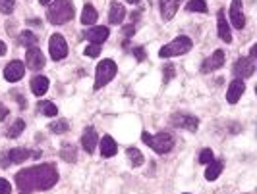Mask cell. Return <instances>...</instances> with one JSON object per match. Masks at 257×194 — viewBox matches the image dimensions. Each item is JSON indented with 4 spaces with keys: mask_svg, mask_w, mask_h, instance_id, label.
<instances>
[{
    "mask_svg": "<svg viewBox=\"0 0 257 194\" xmlns=\"http://www.w3.org/2000/svg\"><path fill=\"white\" fill-rule=\"evenodd\" d=\"M58 183V171L52 164H41L22 169L16 175V185L22 194H27L31 191H48Z\"/></svg>",
    "mask_w": 257,
    "mask_h": 194,
    "instance_id": "1",
    "label": "cell"
},
{
    "mask_svg": "<svg viewBox=\"0 0 257 194\" xmlns=\"http://www.w3.org/2000/svg\"><path fill=\"white\" fill-rule=\"evenodd\" d=\"M47 18L54 25H64L73 18V4L70 0H56L48 6Z\"/></svg>",
    "mask_w": 257,
    "mask_h": 194,
    "instance_id": "2",
    "label": "cell"
},
{
    "mask_svg": "<svg viewBox=\"0 0 257 194\" xmlns=\"http://www.w3.org/2000/svg\"><path fill=\"white\" fill-rule=\"evenodd\" d=\"M141 139H143V142H145L147 146H151L157 154H166V152L172 150V146H174V137H172L170 133H164V131H161V133L155 135V137L149 135L147 131H143V133H141Z\"/></svg>",
    "mask_w": 257,
    "mask_h": 194,
    "instance_id": "3",
    "label": "cell"
},
{
    "mask_svg": "<svg viewBox=\"0 0 257 194\" xmlns=\"http://www.w3.org/2000/svg\"><path fill=\"white\" fill-rule=\"evenodd\" d=\"M191 39L186 37V35H180V37H176L172 43L164 44L163 48L159 50V56L161 58H172V56H182V54H186L191 50Z\"/></svg>",
    "mask_w": 257,
    "mask_h": 194,
    "instance_id": "4",
    "label": "cell"
},
{
    "mask_svg": "<svg viewBox=\"0 0 257 194\" xmlns=\"http://www.w3.org/2000/svg\"><path fill=\"white\" fill-rule=\"evenodd\" d=\"M118 67L112 60H103L101 64L97 65V73H95V90L103 88L107 83H110L116 75Z\"/></svg>",
    "mask_w": 257,
    "mask_h": 194,
    "instance_id": "5",
    "label": "cell"
},
{
    "mask_svg": "<svg viewBox=\"0 0 257 194\" xmlns=\"http://www.w3.org/2000/svg\"><path fill=\"white\" fill-rule=\"evenodd\" d=\"M48 52H50V58L54 62L58 60H64L68 56V44L64 41V37L60 33H54L50 35V41H48Z\"/></svg>",
    "mask_w": 257,
    "mask_h": 194,
    "instance_id": "6",
    "label": "cell"
},
{
    "mask_svg": "<svg viewBox=\"0 0 257 194\" xmlns=\"http://www.w3.org/2000/svg\"><path fill=\"white\" fill-rule=\"evenodd\" d=\"M236 79H246V77H252L254 71H256V60L252 58H238L236 64L232 67Z\"/></svg>",
    "mask_w": 257,
    "mask_h": 194,
    "instance_id": "7",
    "label": "cell"
},
{
    "mask_svg": "<svg viewBox=\"0 0 257 194\" xmlns=\"http://www.w3.org/2000/svg\"><path fill=\"white\" fill-rule=\"evenodd\" d=\"M170 123L174 127H182V129L187 131H197V127H199V119L189 115V113H174L170 117Z\"/></svg>",
    "mask_w": 257,
    "mask_h": 194,
    "instance_id": "8",
    "label": "cell"
},
{
    "mask_svg": "<svg viewBox=\"0 0 257 194\" xmlns=\"http://www.w3.org/2000/svg\"><path fill=\"white\" fill-rule=\"evenodd\" d=\"M24 75H25V64L20 62V60H14V62H10V64L4 67V79L10 81V83L20 81Z\"/></svg>",
    "mask_w": 257,
    "mask_h": 194,
    "instance_id": "9",
    "label": "cell"
},
{
    "mask_svg": "<svg viewBox=\"0 0 257 194\" xmlns=\"http://www.w3.org/2000/svg\"><path fill=\"white\" fill-rule=\"evenodd\" d=\"M109 35H110L109 27L95 25V27H89V29L85 31V35H83V37H87V41H89L91 44H103L107 39H109Z\"/></svg>",
    "mask_w": 257,
    "mask_h": 194,
    "instance_id": "10",
    "label": "cell"
},
{
    "mask_svg": "<svg viewBox=\"0 0 257 194\" xmlns=\"http://www.w3.org/2000/svg\"><path fill=\"white\" fill-rule=\"evenodd\" d=\"M222 65H224V50L219 48V50H215L209 58L201 64V71L203 73H211V71H215V69H219Z\"/></svg>",
    "mask_w": 257,
    "mask_h": 194,
    "instance_id": "11",
    "label": "cell"
},
{
    "mask_svg": "<svg viewBox=\"0 0 257 194\" xmlns=\"http://www.w3.org/2000/svg\"><path fill=\"white\" fill-rule=\"evenodd\" d=\"M25 65H27L29 69H33V71H37V69H41V67L45 65V56H43V52H41L37 46H35V48H27Z\"/></svg>",
    "mask_w": 257,
    "mask_h": 194,
    "instance_id": "12",
    "label": "cell"
},
{
    "mask_svg": "<svg viewBox=\"0 0 257 194\" xmlns=\"http://www.w3.org/2000/svg\"><path fill=\"white\" fill-rule=\"evenodd\" d=\"M97 144H99L97 131L93 127H87V129L83 131V135H81V146H83V150L87 152V154H93Z\"/></svg>",
    "mask_w": 257,
    "mask_h": 194,
    "instance_id": "13",
    "label": "cell"
},
{
    "mask_svg": "<svg viewBox=\"0 0 257 194\" xmlns=\"http://www.w3.org/2000/svg\"><path fill=\"white\" fill-rule=\"evenodd\" d=\"M230 23H232L236 29H244V25H246V18H244V12H242V0H232V6H230Z\"/></svg>",
    "mask_w": 257,
    "mask_h": 194,
    "instance_id": "14",
    "label": "cell"
},
{
    "mask_svg": "<svg viewBox=\"0 0 257 194\" xmlns=\"http://www.w3.org/2000/svg\"><path fill=\"white\" fill-rule=\"evenodd\" d=\"M244 90H246L244 79H234L232 83H230V86H228V90H226V100H228L230 104H236V102L242 98Z\"/></svg>",
    "mask_w": 257,
    "mask_h": 194,
    "instance_id": "15",
    "label": "cell"
},
{
    "mask_svg": "<svg viewBox=\"0 0 257 194\" xmlns=\"http://www.w3.org/2000/svg\"><path fill=\"white\" fill-rule=\"evenodd\" d=\"M182 0H161V16L164 22H170L176 16V10Z\"/></svg>",
    "mask_w": 257,
    "mask_h": 194,
    "instance_id": "16",
    "label": "cell"
},
{
    "mask_svg": "<svg viewBox=\"0 0 257 194\" xmlns=\"http://www.w3.org/2000/svg\"><path fill=\"white\" fill-rule=\"evenodd\" d=\"M6 154H8V160H10L12 164H22L29 156H35V158L41 156V152H29V150H25V148H12V150L6 152Z\"/></svg>",
    "mask_w": 257,
    "mask_h": 194,
    "instance_id": "17",
    "label": "cell"
},
{
    "mask_svg": "<svg viewBox=\"0 0 257 194\" xmlns=\"http://www.w3.org/2000/svg\"><path fill=\"white\" fill-rule=\"evenodd\" d=\"M99 144H101V154H103L105 158H112L118 152V144L114 142V139H112L110 135H105Z\"/></svg>",
    "mask_w": 257,
    "mask_h": 194,
    "instance_id": "18",
    "label": "cell"
},
{
    "mask_svg": "<svg viewBox=\"0 0 257 194\" xmlns=\"http://www.w3.org/2000/svg\"><path fill=\"white\" fill-rule=\"evenodd\" d=\"M217 20H219V37L224 41V43H232V35H230V25L226 22V18H224V12L220 10L219 12V16H217Z\"/></svg>",
    "mask_w": 257,
    "mask_h": 194,
    "instance_id": "19",
    "label": "cell"
},
{
    "mask_svg": "<svg viewBox=\"0 0 257 194\" xmlns=\"http://www.w3.org/2000/svg\"><path fill=\"white\" fill-rule=\"evenodd\" d=\"M124 16H126V8L120 4V2H112L110 4V12H109V22L112 25L124 22Z\"/></svg>",
    "mask_w": 257,
    "mask_h": 194,
    "instance_id": "20",
    "label": "cell"
},
{
    "mask_svg": "<svg viewBox=\"0 0 257 194\" xmlns=\"http://www.w3.org/2000/svg\"><path fill=\"white\" fill-rule=\"evenodd\" d=\"M31 90L35 96H43L45 92L48 90V79L45 75H37L31 79Z\"/></svg>",
    "mask_w": 257,
    "mask_h": 194,
    "instance_id": "21",
    "label": "cell"
},
{
    "mask_svg": "<svg viewBox=\"0 0 257 194\" xmlns=\"http://www.w3.org/2000/svg\"><path fill=\"white\" fill-rule=\"evenodd\" d=\"M207 166H209V167H207V171H205V179H207V181H217L219 175L222 173V162H220V160H213Z\"/></svg>",
    "mask_w": 257,
    "mask_h": 194,
    "instance_id": "22",
    "label": "cell"
},
{
    "mask_svg": "<svg viewBox=\"0 0 257 194\" xmlns=\"http://www.w3.org/2000/svg\"><path fill=\"white\" fill-rule=\"evenodd\" d=\"M97 18H99L97 10H95L91 4H85V6H83V12H81V23H83V25H93V23L97 22Z\"/></svg>",
    "mask_w": 257,
    "mask_h": 194,
    "instance_id": "23",
    "label": "cell"
},
{
    "mask_svg": "<svg viewBox=\"0 0 257 194\" xmlns=\"http://www.w3.org/2000/svg\"><path fill=\"white\" fill-rule=\"evenodd\" d=\"M37 111L43 113V115H47V117H54V115L58 113L56 106H54L50 100H41V102L37 104Z\"/></svg>",
    "mask_w": 257,
    "mask_h": 194,
    "instance_id": "24",
    "label": "cell"
},
{
    "mask_svg": "<svg viewBox=\"0 0 257 194\" xmlns=\"http://www.w3.org/2000/svg\"><path fill=\"white\" fill-rule=\"evenodd\" d=\"M25 129V121L24 119H16L12 125H10V129L6 131V135H8V139H18Z\"/></svg>",
    "mask_w": 257,
    "mask_h": 194,
    "instance_id": "25",
    "label": "cell"
},
{
    "mask_svg": "<svg viewBox=\"0 0 257 194\" xmlns=\"http://www.w3.org/2000/svg\"><path fill=\"white\" fill-rule=\"evenodd\" d=\"M186 10L187 12H199V14H207L209 12L205 0H189L186 4Z\"/></svg>",
    "mask_w": 257,
    "mask_h": 194,
    "instance_id": "26",
    "label": "cell"
},
{
    "mask_svg": "<svg viewBox=\"0 0 257 194\" xmlns=\"http://www.w3.org/2000/svg\"><path fill=\"white\" fill-rule=\"evenodd\" d=\"M20 43L24 44L25 48H35L37 43H39V39L35 37V33H31V31H24V33L20 35Z\"/></svg>",
    "mask_w": 257,
    "mask_h": 194,
    "instance_id": "27",
    "label": "cell"
},
{
    "mask_svg": "<svg viewBox=\"0 0 257 194\" xmlns=\"http://www.w3.org/2000/svg\"><path fill=\"white\" fill-rule=\"evenodd\" d=\"M126 154H128V158H130V164H132L134 167H140V166H143V160H145V158H143V154H141L138 148H128V152H126Z\"/></svg>",
    "mask_w": 257,
    "mask_h": 194,
    "instance_id": "28",
    "label": "cell"
},
{
    "mask_svg": "<svg viewBox=\"0 0 257 194\" xmlns=\"http://www.w3.org/2000/svg\"><path fill=\"white\" fill-rule=\"evenodd\" d=\"M48 129H50V133H54V135H62V133H66V131L70 129V125H68L66 119H58V121L50 123Z\"/></svg>",
    "mask_w": 257,
    "mask_h": 194,
    "instance_id": "29",
    "label": "cell"
},
{
    "mask_svg": "<svg viewBox=\"0 0 257 194\" xmlns=\"http://www.w3.org/2000/svg\"><path fill=\"white\" fill-rule=\"evenodd\" d=\"M60 156H62V160H66V162H75L77 152H75V148H73L72 144H64V146H62V152H60Z\"/></svg>",
    "mask_w": 257,
    "mask_h": 194,
    "instance_id": "30",
    "label": "cell"
},
{
    "mask_svg": "<svg viewBox=\"0 0 257 194\" xmlns=\"http://www.w3.org/2000/svg\"><path fill=\"white\" fill-rule=\"evenodd\" d=\"M16 6V0H0V12L2 14H12Z\"/></svg>",
    "mask_w": 257,
    "mask_h": 194,
    "instance_id": "31",
    "label": "cell"
},
{
    "mask_svg": "<svg viewBox=\"0 0 257 194\" xmlns=\"http://www.w3.org/2000/svg\"><path fill=\"white\" fill-rule=\"evenodd\" d=\"M83 54L89 56V58H97L101 54V44H89V46H85Z\"/></svg>",
    "mask_w": 257,
    "mask_h": 194,
    "instance_id": "32",
    "label": "cell"
},
{
    "mask_svg": "<svg viewBox=\"0 0 257 194\" xmlns=\"http://www.w3.org/2000/svg\"><path fill=\"white\" fill-rule=\"evenodd\" d=\"M213 160H215V156H213V150H211V148L201 150V154H199V162H201V164H211Z\"/></svg>",
    "mask_w": 257,
    "mask_h": 194,
    "instance_id": "33",
    "label": "cell"
},
{
    "mask_svg": "<svg viewBox=\"0 0 257 194\" xmlns=\"http://www.w3.org/2000/svg\"><path fill=\"white\" fill-rule=\"evenodd\" d=\"M12 193V185L6 179H0V194H10Z\"/></svg>",
    "mask_w": 257,
    "mask_h": 194,
    "instance_id": "34",
    "label": "cell"
},
{
    "mask_svg": "<svg viewBox=\"0 0 257 194\" xmlns=\"http://www.w3.org/2000/svg\"><path fill=\"white\" fill-rule=\"evenodd\" d=\"M164 67H166V75H164V83H166V81H168V79L174 75V65L168 64V65H164Z\"/></svg>",
    "mask_w": 257,
    "mask_h": 194,
    "instance_id": "35",
    "label": "cell"
},
{
    "mask_svg": "<svg viewBox=\"0 0 257 194\" xmlns=\"http://www.w3.org/2000/svg\"><path fill=\"white\" fill-rule=\"evenodd\" d=\"M132 52L136 54V58H138L140 62H141V60H145V54H143V48H141V46H138V48H134Z\"/></svg>",
    "mask_w": 257,
    "mask_h": 194,
    "instance_id": "36",
    "label": "cell"
},
{
    "mask_svg": "<svg viewBox=\"0 0 257 194\" xmlns=\"http://www.w3.org/2000/svg\"><path fill=\"white\" fill-rule=\"evenodd\" d=\"M134 33H136V27H134V25H128V27L124 29V37H126V39H128V37H132Z\"/></svg>",
    "mask_w": 257,
    "mask_h": 194,
    "instance_id": "37",
    "label": "cell"
},
{
    "mask_svg": "<svg viewBox=\"0 0 257 194\" xmlns=\"http://www.w3.org/2000/svg\"><path fill=\"white\" fill-rule=\"evenodd\" d=\"M250 58H252V60H256V58H257V44H254V46H252V52H250Z\"/></svg>",
    "mask_w": 257,
    "mask_h": 194,
    "instance_id": "38",
    "label": "cell"
},
{
    "mask_svg": "<svg viewBox=\"0 0 257 194\" xmlns=\"http://www.w3.org/2000/svg\"><path fill=\"white\" fill-rule=\"evenodd\" d=\"M6 113H8V110H6L4 106H2V104H0V121H2L4 117H6Z\"/></svg>",
    "mask_w": 257,
    "mask_h": 194,
    "instance_id": "39",
    "label": "cell"
},
{
    "mask_svg": "<svg viewBox=\"0 0 257 194\" xmlns=\"http://www.w3.org/2000/svg\"><path fill=\"white\" fill-rule=\"evenodd\" d=\"M6 54V44L0 41V56H4Z\"/></svg>",
    "mask_w": 257,
    "mask_h": 194,
    "instance_id": "40",
    "label": "cell"
},
{
    "mask_svg": "<svg viewBox=\"0 0 257 194\" xmlns=\"http://www.w3.org/2000/svg\"><path fill=\"white\" fill-rule=\"evenodd\" d=\"M126 2H130V4H138L140 0H126Z\"/></svg>",
    "mask_w": 257,
    "mask_h": 194,
    "instance_id": "41",
    "label": "cell"
},
{
    "mask_svg": "<svg viewBox=\"0 0 257 194\" xmlns=\"http://www.w3.org/2000/svg\"><path fill=\"white\" fill-rule=\"evenodd\" d=\"M39 2H41V4H48V2H50V0H39Z\"/></svg>",
    "mask_w": 257,
    "mask_h": 194,
    "instance_id": "42",
    "label": "cell"
},
{
    "mask_svg": "<svg viewBox=\"0 0 257 194\" xmlns=\"http://www.w3.org/2000/svg\"><path fill=\"white\" fill-rule=\"evenodd\" d=\"M184 194H189V193H184Z\"/></svg>",
    "mask_w": 257,
    "mask_h": 194,
    "instance_id": "43",
    "label": "cell"
}]
</instances>
